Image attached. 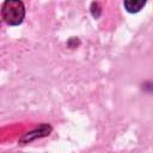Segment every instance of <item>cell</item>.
I'll use <instances>...</instances> for the list:
<instances>
[{
    "mask_svg": "<svg viewBox=\"0 0 153 153\" xmlns=\"http://www.w3.org/2000/svg\"><path fill=\"white\" fill-rule=\"evenodd\" d=\"M4 20L10 25H18L23 22L25 16V7L22 1L7 0L4 2L1 8Z\"/></svg>",
    "mask_w": 153,
    "mask_h": 153,
    "instance_id": "1",
    "label": "cell"
},
{
    "mask_svg": "<svg viewBox=\"0 0 153 153\" xmlns=\"http://www.w3.org/2000/svg\"><path fill=\"white\" fill-rule=\"evenodd\" d=\"M145 4H146V1H142V0H128V1L123 2L126 10L128 12H130V13L139 12L145 6Z\"/></svg>",
    "mask_w": 153,
    "mask_h": 153,
    "instance_id": "2",
    "label": "cell"
}]
</instances>
